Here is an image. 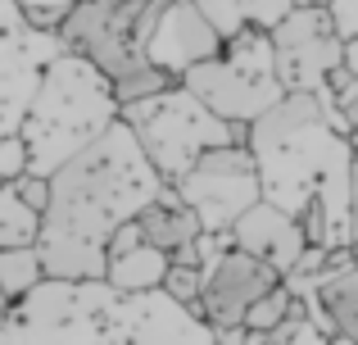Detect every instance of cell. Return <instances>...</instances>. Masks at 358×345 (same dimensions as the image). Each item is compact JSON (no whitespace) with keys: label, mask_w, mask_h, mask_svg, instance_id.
I'll list each match as a JSON object with an SVG mask.
<instances>
[{"label":"cell","mask_w":358,"mask_h":345,"mask_svg":"<svg viewBox=\"0 0 358 345\" xmlns=\"http://www.w3.org/2000/svg\"><path fill=\"white\" fill-rule=\"evenodd\" d=\"M41 282H45V259H41V246L0 250V295H5V304L27 300L32 291H41Z\"/></svg>","instance_id":"cell-13"},{"label":"cell","mask_w":358,"mask_h":345,"mask_svg":"<svg viewBox=\"0 0 358 345\" xmlns=\"http://www.w3.org/2000/svg\"><path fill=\"white\" fill-rule=\"evenodd\" d=\"M313 323L331 337H345L358 345V264L350 268H327L313 286Z\"/></svg>","instance_id":"cell-12"},{"label":"cell","mask_w":358,"mask_h":345,"mask_svg":"<svg viewBox=\"0 0 358 345\" xmlns=\"http://www.w3.org/2000/svg\"><path fill=\"white\" fill-rule=\"evenodd\" d=\"M14 191H18V200H23L27 209H36L41 223H45V209H50V177L45 173H27V177L14 182Z\"/></svg>","instance_id":"cell-21"},{"label":"cell","mask_w":358,"mask_h":345,"mask_svg":"<svg viewBox=\"0 0 358 345\" xmlns=\"http://www.w3.org/2000/svg\"><path fill=\"white\" fill-rule=\"evenodd\" d=\"M0 191H5V177H0Z\"/></svg>","instance_id":"cell-26"},{"label":"cell","mask_w":358,"mask_h":345,"mask_svg":"<svg viewBox=\"0 0 358 345\" xmlns=\"http://www.w3.org/2000/svg\"><path fill=\"white\" fill-rule=\"evenodd\" d=\"M136 227H141V241H145L150 250H159V255H168V259L204 237L200 213H195L173 186H168L155 204H145V209L136 213Z\"/></svg>","instance_id":"cell-11"},{"label":"cell","mask_w":358,"mask_h":345,"mask_svg":"<svg viewBox=\"0 0 358 345\" xmlns=\"http://www.w3.org/2000/svg\"><path fill=\"white\" fill-rule=\"evenodd\" d=\"M0 304H5V295H0Z\"/></svg>","instance_id":"cell-27"},{"label":"cell","mask_w":358,"mask_h":345,"mask_svg":"<svg viewBox=\"0 0 358 345\" xmlns=\"http://www.w3.org/2000/svg\"><path fill=\"white\" fill-rule=\"evenodd\" d=\"M195 5H200V14L209 18L213 27H218V36L222 41H231V36H241L245 27V9H241V0H195Z\"/></svg>","instance_id":"cell-19"},{"label":"cell","mask_w":358,"mask_h":345,"mask_svg":"<svg viewBox=\"0 0 358 345\" xmlns=\"http://www.w3.org/2000/svg\"><path fill=\"white\" fill-rule=\"evenodd\" d=\"M168 268H173V259H168V255L141 246V250H131V255H122V259L109 264L105 282L114 286V291H155V286H164Z\"/></svg>","instance_id":"cell-14"},{"label":"cell","mask_w":358,"mask_h":345,"mask_svg":"<svg viewBox=\"0 0 358 345\" xmlns=\"http://www.w3.org/2000/svg\"><path fill=\"white\" fill-rule=\"evenodd\" d=\"M122 123L136 132L145 160L155 164V173L168 186L182 182L200 164V155L218 150V146H231V123L209 114L186 87H173L164 96L145 100V105L122 109Z\"/></svg>","instance_id":"cell-3"},{"label":"cell","mask_w":358,"mask_h":345,"mask_svg":"<svg viewBox=\"0 0 358 345\" xmlns=\"http://www.w3.org/2000/svg\"><path fill=\"white\" fill-rule=\"evenodd\" d=\"M354 223H358V213H354Z\"/></svg>","instance_id":"cell-28"},{"label":"cell","mask_w":358,"mask_h":345,"mask_svg":"<svg viewBox=\"0 0 358 345\" xmlns=\"http://www.w3.org/2000/svg\"><path fill=\"white\" fill-rule=\"evenodd\" d=\"M272 50L286 91H317L345 64V41L327 9H290V18L272 27Z\"/></svg>","instance_id":"cell-6"},{"label":"cell","mask_w":358,"mask_h":345,"mask_svg":"<svg viewBox=\"0 0 358 345\" xmlns=\"http://www.w3.org/2000/svg\"><path fill=\"white\" fill-rule=\"evenodd\" d=\"M141 246H145V241H141L136 218H131V223H122L114 237H109V264H114V259H122V255H131V250H141Z\"/></svg>","instance_id":"cell-23"},{"label":"cell","mask_w":358,"mask_h":345,"mask_svg":"<svg viewBox=\"0 0 358 345\" xmlns=\"http://www.w3.org/2000/svg\"><path fill=\"white\" fill-rule=\"evenodd\" d=\"M164 295H173L182 309L200 314V295H204V268H191V264H173L164 277V286H159Z\"/></svg>","instance_id":"cell-16"},{"label":"cell","mask_w":358,"mask_h":345,"mask_svg":"<svg viewBox=\"0 0 358 345\" xmlns=\"http://www.w3.org/2000/svg\"><path fill=\"white\" fill-rule=\"evenodd\" d=\"M227 50V41L218 36V27L200 14L195 0H177L173 9L159 14V23L150 27V41H145V55L150 64H159L164 73H173L177 82L195 69V64H209Z\"/></svg>","instance_id":"cell-9"},{"label":"cell","mask_w":358,"mask_h":345,"mask_svg":"<svg viewBox=\"0 0 358 345\" xmlns=\"http://www.w3.org/2000/svg\"><path fill=\"white\" fill-rule=\"evenodd\" d=\"M327 345H354V341H345V337H331V341H327Z\"/></svg>","instance_id":"cell-25"},{"label":"cell","mask_w":358,"mask_h":345,"mask_svg":"<svg viewBox=\"0 0 358 345\" xmlns=\"http://www.w3.org/2000/svg\"><path fill=\"white\" fill-rule=\"evenodd\" d=\"M231 241H236V250H245V255L272 264L281 277L295 273L304 250H308L299 218L290 209H281V204H272V200H259L254 209H245L241 223L231 227Z\"/></svg>","instance_id":"cell-10"},{"label":"cell","mask_w":358,"mask_h":345,"mask_svg":"<svg viewBox=\"0 0 358 345\" xmlns=\"http://www.w3.org/2000/svg\"><path fill=\"white\" fill-rule=\"evenodd\" d=\"M23 246H41V213L27 209L14 186H5L0 191V250H23Z\"/></svg>","instance_id":"cell-15"},{"label":"cell","mask_w":358,"mask_h":345,"mask_svg":"<svg viewBox=\"0 0 358 345\" xmlns=\"http://www.w3.org/2000/svg\"><path fill=\"white\" fill-rule=\"evenodd\" d=\"M114 87L78 55H55L36 91L32 118H27V146H32V169L50 177L59 164H69L78 150H87L105 127L118 123Z\"/></svg>","instance_id":"cell-2"},{"label":"cell","mask_w":358,"mask_h":345,"mask_svg":"<svg viewBox=\"0 0 358 345\" xmlns=\"http://www.w3.org/2000/svg\"><path fill=\"white\" fill-rule=\"evenodd\" d=\"M241 9H245V23H250V27H263V32H272L281 18H290L295 0H241Z\"/></svg>","instance_id":"cell-20"},{"label":"cell","mask_w":358,"mask_h":345,"mask_svg":"<svg viewBox=\"0 0 358 345\" xmlns=\"http://www.w3.org/2000/svg\"><path fill=\"white\" fill-rule=\"evenodd\" d=\"M281 282H286V277L272 264L245 255V250H227L218 264L204 268V295H200V314H195V318H204L218 337L222 332H236V328H245V314H250L263 295L277 291Z\"/></svg>","instance_id":"cell-7"},{"label":"cell","mask_w":358,"mask_h":345,"mask_svg":"<svg viewBox=\"0 0 358 345\" xmlns=\"http://www.w3.org/2000/svg\"><path fill=\"white\" fill-rule=\"evenodd\" d=\"M327 14H331L341 41H358V0H331V5H327Z\"/></svg>","instance_id":"cell-22"},{"label":"cell","mask_w":358,"mask_h":345,"mask_svg":"<svg viewBox=\"0 0 358 345\" xmlns=\"http://www.w3.org/2000/svg\"><path fill=\"white\" fill-rule=\"evenodd\" d=\"M173 191L200 213L204 232H231L241 213L263 200V169L250 146H218L200 155V164Z\"/></svg>","instance_id":"cell-4"},{"label":"cell","mask_w":358,"mask_h":345,"mask_svg":"<svg viewBox=\"0 0 358 345\" xmlns=\"http://www.w3.org/2000/svg\"><path fill=\"white\" fill-rule=\"evenodd\" d=\"M27 173H32V146H27V136L5 132L0 136V177H5V186H14Z\"/></svg>","instance_id":"cell-18"},{"label":"cell","mask_w":358,"mask_h":345,"mask_svg":"<svg viewBox=\"0 0 358 345\" xmlns=\"http://www.w3.org/2000/svg\"><path fill=\"white\" fill-rule=\"evenodd\" d=\"M350 150H354V164H358V132L350 136Z\"/></svg>","instance_id":"cell-24"},{"label":"cell","mask_w":358,"mask_h":345,"mask_svg":"<svg viewBox=\"0 0 358 345\" xmlns=\"http://www.w3.org/2000/svg\"><path fill=\"white\" fill-rule=\"evenodd\" d=\"M136 23H141V0H122V5H114V0H78V9L59 27V41L69 55L87 59L114 87L118 78L150 64V55L136 45Z\"/></svg>","instance_id":"cell-5"},{"label":"cell","mask_w":358,"mask_h":345,"mask_svg":"<svg viewBox=\"0 0 358 345\" xmlns=\"http://www.w3.org/2000/svg\"><path fill=\"white\" fill-rule=\"evenodd\" d=\"M18 9H23V23L36 27V32H55L59 36L64 18L78 9V0H18Z\"/></svg>","instance_id":"cell-17"},{"label":"cell","mask_w":358,"mask_h":345,"mask_svg":"<svg viewBox=\"0 0 358 345\" xmlns=\"http://www.w3.org/2000/svg\"><path fill=\"white\" fill-rule=\"evenodd\" d=\"M182 87L191 91L209 114H218L222 123H259V118L286 96V87H281L277 78L245 73L227 55H218V59H209V64H195L182 78Z\"/></svg>","instance_id":"cell-8"},{"label":"cell","mask_w":358,"mask_h":345,"mask_svg":"<svg viewBox=\"0 0 358 345\" xmlns=\"http://www.w3.org/2000/svg\"><path fill=\"white\" fill-rule=\"evenodd\" d=\"M168 182L145 160L127 123L105 127L87 150L50 173V209L41 223L45 282H105L109 237L155 204Z\"/></svg>","instance_id":"cell-1"}]
</instances>
